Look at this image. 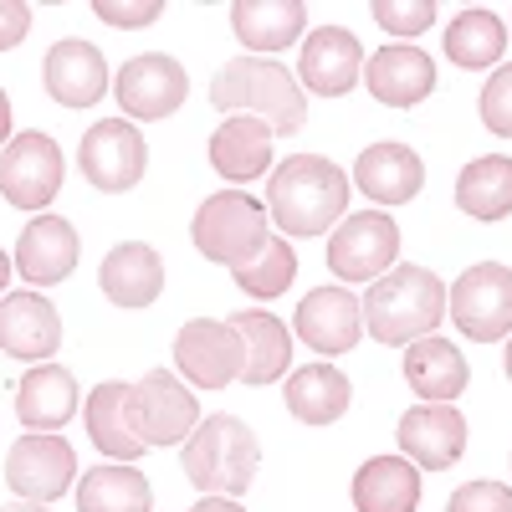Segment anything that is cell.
<instances>
[{"label": "cell", "mask_w": 512, "mask_h": 512, "mask_svg": "<svg viewBox=\"0 0 512 512\" xmlns=\"http://www.w3.org/2000/svg\"><path fill=\"white\" fill-rule=\"evenodd\" d=\"M349 210V175L323 154H292L272 169L267 216L287 236H323Z\"/></svg>", "instance_id": "obj_1"}, {"label": "cell", "mask_w": 512, "mask_h": 512, "mask_svg": "<svg viewBox=\"0 0 512 512\" xmlns=\"http://www.w3.org/2000/svg\"><path fill=\"white\" fill-rule=\"evenodd\" d=\"M210 103L231 118L236 113L262 118L272 134H297L308 123V98L282 62H256V57L226 62L216 72V82H210Z\"/></svg>", "instance_id": "obj_2"}, {"label": "cell", "mask_w": 512, "mask_h": 512, "mask_svg": "<svg viewBox=\"0 0 512 512\" xmlns=\"http://www.w3.org/2000/svg\"><path fill=\"white\" fill-rule=\"evenodd\" d=\"M359 308L379 344H415V338H431V328L446 318V282L425 267H395L369 282Z\"/></svg>", "instance_id": "obj_3"}, {"label": "cell", "mask_w": 512, "mask_h": 512, "mask_svg": "<svg viewBox=\"0 0 512 512\" xmlns=\"http://www.w3.org/2000/svg\"><path fill=\"white\" fill-rule=\"evenodd\" d=\"M256 436L251 425L236 415H210L200 420L190 441H185V477L205 492V497H241L256 482Z\"/></svg>", "instance_id": "obj_4"}, {"label": "cell", "mask_w": 512, "mask_h": 512, "mask_svg": "<svg viewBox=\"0 0 512 512\" xmlns=\"http://www.w3.org/2000/svg\"><path fill=\"white\" fill-rule=\"evenodd\" d=\"M195 246L205 262H216V267H246L262 256V246L272 241L267 236V205H256L251 195L241 190H221V195H210L200 210H195Z\"/></svg>", "instance_id": "obj_5"}, {"label": "cell", "mask_w": 512, "mask_h": 512, "mask_svg": "<svg viewBox=\"0 0 512 512\" xmlns=\"http://www.w3.org/2000/svg\"><path fill=\"white\" fill-rule=\"evenodd\" d=\"M446 313L466 338L497 344L502 333H512V267H502V262L466 267L446 287Z\"/></svg>", "instance_id": "obj_6"}, {"label": "cell", "mask_w": 512, "mask_h": 512, "mask_svg": "<svg viewBox=\"0 0 512 512\" xmlns=\"http://www.w3.org/2000/svg\"><path fill=\"white\" fill-rule=\"evenodd\" d=\"M77 164H82V175H88L93 190L123 195V190H134L144 180L149 144H144V134L128 118H103V123H93L88 134H82Z\"/></svg>", "instance_id": "obj_7"}, {"label": "cell", "mask_w": 512, "mask_h": 512, "mask_svg": "<svg viewBox=\"0 0 512 512\" xmlns=\"http://www.w3.org/2000/svg\"><path fill=\"white\" fill-rule=\"evenodd\" d=\"M128 415H134V431L144 446H175V441H190V431L200 425V405H195V390L169 374V369H149L134 395H128Z\"/></svg>", "instance_id": "obj_8"}, {"label": "cell", "mask_w": 512, "mask_h": 512, "mask_svg": "<svg viewBox=\"0 0 512 512\" xmlns=\"http://www.w3.org/2000/svg\"><path fill=\"white\" fill-rule=\"evenodd\" d=\"M400 256V226L384 210H359L328 236V267L344 282H379Z\"/></svg>", "instance_id": "obj_9"}, {"label": "cell", "mask_w": 512, "mask_h": 512, "mask_svg": "<svg viewBox=\"0 0 512 512\" xmlns=\"http://www.w3.org/2000/svg\"><path fill=\"white\" fill-rule=\"evenodd\" d=\"M175 364H180V374L195 384V390H226V384L241 379L246 349H241V338H236L231 323L195 318L175 338Z\"/></svg>", "instance_id": "obj_10"}, {"label": "cell", "mask_w": 512, "mask_h": 512, "mask_svg": "<svg viewBox=\"0 0 512 512\" xmlns=\"http://www.w3.org/2000/svg\"><path fill=\"white\" fill-rule=\"evenodd\" d=\"M62 190V149L47 134H16L0 149V195L16 210H41Z\"/></svg>", "instance_id": "obj_11"}, {"label": "cell", "mask_w": 512, "mask_h": 512, "mask_svg": "<svg viewBox=\"0 0 512 512\" xmlns=\"http://www.w3.org/2000/svg\"><path fill=\"white\" fill-rule=\"evenodd\" d=\"M185 93H190V72L164 52L123 62V72L113 77V98L128 118H169L185 103Z\"/></svg>", "instance_id": "obj_12"}, {"label": "cell", "mask_w": 512, "mask_h": 512, "mask_svg": "<svg viewBox=\"0 0 512 512\" xmlns=\"http://www.w3.org/2000/svg\"><path fill=\"white\" fill-rule=\"evenodd\" d=\"M72 477H77V456H72V446H67L62 436L31 431V436H21V441L11 446V456H6V482H11V492L26 497V502H57V497L72 487Z\"/></svg>", "instance_id": "obj_13"}, {"label": "cell", "mask_w": 512, "mask_h": 512, "mask_svg": "<svg viewBox=\"0 0 512 512\" xmlns=\"http://www.w3.org/2000/svg\"><path fill=\"white\" fill-rule=\"evenodd\" d=\"M400 451L420 472H446L466 451V420L456 405H415L400 415Z\"/></svg>", "instance_id": "obj_14"}, {"label": "cell", "mask_w": 512, "mask_h": 512, "mask_svg": "<svg viewBox=\"0 0 512 512\" xmlns=\"http://www.w3.org/2000/svg\"><path fill=\"white\" fill-rule=\"evenodd\" d=\"M292 328L318 354H349L359 344V333H364V308L344 287H313L303 297V308H297Z\"/></svg>", "instance_id": "obj_15"}, {"label": "cell", "mask_w": 512, "mask_h": 512, "mask_svg": "<svg viewBox=\"0 0 512 512\" xmlns=\"http://www.w3.org/2000/svg\"><path fill=\"white\" fill-rule=\"evenodd\" d=\"M41 82H47V93L62 103V108H88L108 93V62L93 41H57V47L41 57Z\"/></svg>", "instance_id": "obj_16"}, {"label": "cell", "mask_w": 512, "mask_h": 512, "mask_svg": "<svg viewBox=\"0 0 512 512\" xmlns=\"http://www.w3.org/2000/svg\"><path fill=\"white\" fill-rule=\"evenodd\" d=\"M359 67H364V47H359V36L344 31V26H318L303 41V62H297L308 93H318V98L349 93L359 82Z\"/></svg>", "instance_id": "obj_17"}, {"label": "cell", "mask_w": 512, "mask_h": 512, "mask_svg": "<svg viewBox=\"0 0 512 512\" xmlns=\"http://www.w3.org/2000/svg\"><path fill=\"white\" fill-rule=\"evenodd\" d=\"M62 344V318L47 297L36 292H11L0 297V349L11 359H52Z\"/></svg>", "instance_id": "obj_18"}, {"label": "cell", "mask_w": 512, "mask_h": 512, "mask_svg": "<svg viewBox=\"0 0 512 512\" xmlns=\"http://www.w3.org/2000/svg\"><path fill=\"white\" fill-rule=\"evenodd\" d=\"M354 185H359L369 200H379V205H405V200H415L420 185H425V164H420V154H415L410 144L379 139V144H369V149L359 154Z\"/></svg>", "instance_id": "obj_19"}, {"label": "cell", "mask_w": 512, "mask_h": 512, "mask_svg": "<svg viewBox=\"0 0 512 512\" xmlns=\"http://www.w3.org/2000/svg\"><path fill=\"white\" fill-rule=\"evenodd\" d=\"M98 282H103V292H108V303L139 313V308H149L154 297L164 292V262H159L154 246L123 241V246H113V251L103 256Z\"/></svg>", "instance_id": "obj_20"}, {"label": "cell", "mask_w": 512, "mask_h": 512, "mask_svg": "<svg viewBox=\"0 0 512 512\" xmlns=\"http://www.w3.org/2000/svg\"><path fill=\"white\" fill-rule=\"evenodd\" d=\"M16 415L26 431L57 436L62 425L77 415V379L62 364H36L21 384H16Z\"/></svg>", "instance_id": "obj_21"}, {"label": "cell", "mask_w": 512, "mask_h": 512, "mask_svg": "<svg viewBox=\"0 0 512 512\" xmlns=\"http://www.w3.org/2000/svg\"><path fill=\"white\" fill-rule=\"evenodd\" d=\"M364 82L379 103L390 108H415L425 93L436 88V62L420 47H384L364 62Z\"/></svg>", "instance_id": "obj_22"}, {"label": "cell", "mask_w": 512, "mask_h": 512, "mask_svg": "<svg viewBox=\"0 0 512 512\" xmlns=\"http://www.w3.org/2000/svg\"><path fill=\"white\" fill-rule=\"evenodd\" d=\"M77 267V231L62 216H36L16 241V272L36 287H52Z\"/></svg>", "instance_id": "obj_23"}, {"label": "cell", "mask_w": 512, "mask_h": 512, "mask_svg": "<svg viewBox=\"0 0 512 512\" xmlns=\"http://www.w3.org/2000/svg\"><path fill=\"white\" fill-rule=\"evenodd\" d=\"M405 379L425 405H451L466 390L472 369H466L461 349L446 344V338H415V344L405 349Z\"/></svg>", "instance_id": "obj_24"}, {"label": "cell", "mask_w": 512, "mask_h": 512, "mask_svg": "<svg viewBox=\"0 0 512 512\" xmlns=\"http://www.w3.org/2000/svg\"><path fill=\"white\" fill-rule=\"evenodd\" d=\"M272 139L277 134L262 118L236 113V118H226L216 128V139H210V164H216V175H226L231 185H246L272 164Z\"/></svg>", "instance_id": "obj_25"}, {"label": "cell", "mask_w": 512, "mask_h": 512, "mask_svg": "<svg viewBox=\"0 0 512 512\" xmlns=\"http://www.w3.org/2000/svg\"><path fill=\"white\" fill-rule=\"evenodd\" d=\"M231 328H236V338H241V349H246V364H241V384H272L282 369H287V359H292V333H287V323H277L272 313H256V308H246V313H236V318H226Z\"/></svg>", "instance_id": "obj_26"}, {"label": "cell", "mask_w": 512, "mask_h": 512, "mask_svg": "<svg viewBox=\"0 0 512 512\" xmlns=\"http://www.w3.org/2000/svg\"><path fill=\"white\" fill-rule=\"evenodd\" d=\"M354 507L359 512H415L420 507V466L405 456H374L354 477Z\"/></svg>", "instance_id": "obj_27"}, {"label": "cell", "mask_w": 512, "mask_h": 512, "mask_svg": "<svg viewBox=\"0 0 512 512\" xmlns=\"http://www.w3.org/2000/svg\"><path fill=\"white\" fill-rule=\"evenodd\" d=\"M231 26L251 52H282L308 26V6L303 0H236Z\"/></svg>", "instance_id": "obj_28"}, {"label": "cell", "mask_w": 512, "mask_h": 512, "mask_svg": "<svg viewBox=\"0 0 512 512\" xmlns=\"http://www.w3.org/2000/svg\"><path fill=\"white\" fill-rule=\"evenodd\" d=\"M128 395H134V384L108 379V384H98L93 400H88V436L113 461H139L144 456V441L134 431V415H128Z\"/></svg>", "instance_id": "obj_29"}, {"label": "cell", "mask_w": 512, "mask_h": 512, "mask_svg": "<svg viewBox=\"0 0 512 512\" xmlns=\"http://www.w3.org/2000/svg\"><path fill=\"white\" fill-rule=\"evenodd\" d=\"M349 400H354V384L333 364H303L287 379V410L303 425H333L349 410Z\"/></svg>", "instance_id": "obj_30"}, {"label": "cell", "mask_w": 512, "mask_h": 512, "mask_svg": "<svg viewBox=\"0 0 512 512\" xmlns=\"http://www.w3.org/2000/svg\"><path fill=\"white\" fill-rule=\"evenodd\" d=\"M456 205L472 221H502L512 216V159L507 154H487L472 159L456 180Z\"/></svg>", "instance_id": "obj_31"}, {"label": "cell", "mask_w": 512, "mask_h": 512, "mask_svg": "<svg viewBox=\"0 0 512 512\" xmlns=\"http://www.w3.org/2000/svg\"><path fill=\"white\" fill-rule=\"evenodd\" d=\"M154 492L144 482V472H134L128 461L113 466H93L77 482V512H149Z\"/></svg>", "instance_id": "obj_32"}, {"label": "cell", "mask_w": 512, "mask_h": 512, "mask_svg": "<svg viewBox=\"0 0 512 512\" xmlns=\"http://www.w3.org/2000/svg\"><path fill=\"white\" fill-rule=\"evenodd\" d=\"M507 52V26L492 16V11H461L451 26H446V57L461 67V72H482L492 62H502Z\"/></svg>", "instance_id": "obj_33"}, {"label": "cell", "mask_w": 512, "mask_h": 512, "mask_svg": "<svg viewBox=\"0 0 512 512\" xmlns=\"http://www.w3.org/2000/svg\"><path fill=\"white\" fill-rule=\"evenodd\" d=\"M292 272H297L292 246L272 236V241L262 246V256H256V262L236 267V287H241V292H251L256 303H272V297H282V292L292 287Z\"/></svg>", "instance_id": "obj_34"}, {"label": "cell", "mask_w": 512, "mask_h": 512, "mask_svg": "<svg viewBox=\"0 0 512 512\" xmlns=\"http://www.w3.org/2000/svg\"><path fill=\"white\" fill-rule=\"evenodd\" d=\"M369 16L384 31H395V36H420L425 26H436V6H431V0H374Z\"/></svg>", "instance_id": "obj_35"}, {"label": "cell", "mask_w": 512, "mask_h": 512, "mask_svg": "<svg viewBox=\"0 0 512 512\" xmlns=\"http://www.w3.org/2000/svg\"><path fill=\"white\" fill-rule=\"evenodd\" d=\"M482 123L497 139H512V62H502L482 88Z\"/></svg>", "instance_id": "obj_36"}, {"label": "cell", "mask_w": 512, "mask_h": 512, "mask_svg": "<svg viewBox=\"0 0 512 512\" xmlns=\"http://www.w3.org/2000/svg\"><path fill=\"white\" fill-rule=\"evenodd\" d=\"M446 512H512V487H502V482H466L461 492H451Z\"/></svg>", "instance_id": "obj_37"}, {"label": "cell", "mask_w": 512, "mask_h": 512, "mask_svg": "<svg viewBox=\"0 0 512 512\" xmlns=\"http://www.w3.org/2000/svg\"><path fill=\"white\" fill-rule=\"evenodd\" d=\"M93 16L108 21V26H149L164 16L159 0H139V6H118V0H93Z\"/></svg>", "instance_id": "obj_38"}, {"label": "cell", "mask_w": 512, "mask_h": 512, "mask_svg": "<svg viewBox=\"0 0 512 512\" xmlns=\"http://www.w3.org/2000/svg\"><path fill=\"white\" fill-rule=\"evenodd\" d=\"M26 31H31V6L0 0V52H11L16 41H26Z\"/></svg>", "instance_id": "obj_39"}, {"label": "cell", "mask_w": 512, "mask_h": 512, "mask_svg": "<svg viewBox=\"0 0 512 512\" xmlns=\"http://www.w3.org/2000/svg\"><path fill=\"white\" fill-rule=\"evenodd\" d=\"M190 512H246V507H236L231 497H200Z\"/></svg>", "instance_id": "obj_40"}, {"label": "cell", "mask_w": 512, "mask_h": 512, "mask_svg": "<svg viewBox=\"0 0 512 512\" xmlns=\"http://www.w3.org/2000/svg\"><path fill=\"white\" fill-rule=\"evenodd\" d=\"M11 144V103H6V88H0V149Z\"/></svg>", "instance_id": "obj_41"}, {"label": "cell", "mask_w": 512, "mask_h": 512, "mask_svg": "<svg viewBox=\"0 0 512 512\" xmlns=\"http://www.w3.org/2000/svg\"><path fill=\"white\" fill-rule=\"evenodd\" d=\"M0 512H47V507H41V502H26V497H21V502H6Z\"/></svg>", "instance_id": "obj_42"}, {"label": "cell", "mask_w": 512, "mask_h": 512, "mask_svg": "<svg viewBox=\"0 0 512 512\" xmlns=\"http://www.w3.org/2000/svg\"><path fill=\"white\" fill-rule=\"evenodd\" d=\"M6 282H11V256L0 251V292H6Z\"/></svg>", "instance_id": "obj_43"}, {"label": "cell", "mask_w": 512, "mask_h": 512, "mask_svg": "<svg viewBox=\"0 0 512 512\" xmlns=\"http://www.w3.org/2000/svg\"><path fill=\"white\" fill-rule=\"evenodd\" d=\"M507 379H512V344H507Z\"/></svg>", "instance_id": "obj_44"}]
</instances>
